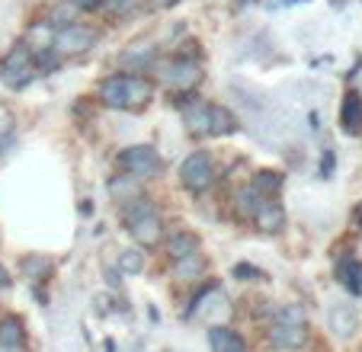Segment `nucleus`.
Wrapping results in <instances>:
<instances>
[{
  "instance_id": "f257e3e1",
  "label": "nucleus",
  "mask_w": 362,
  "mask_h": 352,
  "mask_svg": "<svg viewBox=\"0 0 362 352\" xmlns=\"http://www.w3.org/2000/svg\"><path fill=\"white\" fill-rule=\"evenodd\" d=\"M154 96V83L144 74H112L100 81V102L110 109H144Z\"/></svg>"
},
{
  "instance_id": "f03ea898",
  "label": "nucleus",
  "mask_w": 362,
  "mask_h": 352,
  "mask_svg": "<svg viewBox=\"0 0 362 352\" xmlns=\"http://www.w3.org/2000/svg\"><path fill=\"white\" fill-rule=\"evenodd\" d=\"M122 221L138 247H158L160 237H164V218H160V211L154 209V202L148 196H138L132 202H125Z\"/></svg>"
},
{
  "instance_id": "7ed1b4c3",
  "label": "nucleus",
  "mask_w": 362,
  "mask_h": 352,
  "mask_svg": "<svg viewBox=\"0 0 362 352\" xmlns=\"http://www.w3.org/2000/svg\"><path fill=\"white\" fill-rule=\"evenodd\" d=\"M269 343L279 352H292L301 349L308 343V320L305 311L298 305H282L273 314V324H269Z\"/></svg>"
},
{
  "instance_id": "20e7f679",
  "label": "nucleus",
  "mask_w": 362,
  "mask_h": 352,
  "mask_svg": "<svg viewBox=\"0 0 362 352\" xmlns=\"http://www.w3.org/2000/svg\"><path fill=\"white\" fill-rule=\"evenodd\" d=\"M154 74H158V81L164 83V87L173 90V96L196 93V87L202 83V68H199V61H192V58H180V54L154 61Z\"/></svg>"
},
{
  "instance_id": "39448f33",
  "label": "nucleus",
  "mask_w": 362,
  "mask_h": 352,
  "mask_svg": "<svg viewBox=\"0 0 362 352\" xmlns=\"http://www.w3.org/2000/svg\"><path fill=\"white\" fill-rule=\"evenodd\" d=\"M33 48L29 42H16L7 54H4V61H0V81L7 83L10 90H26L29 83L35 81V64H33Z\"/></svg>"
},
{
  "instance_id": "423d86ee",
  "label": "nucleus",
  "mask_w": 362,
  "mask_h": 352,
  "mask_svg": "<svg viewBox=\"0 0 362 352\" xmlns=\"http://www.w3.org/2000/svg\"><path fill=\"white\" fill-rule=\"evenodd\" d=\"M116 163L122 173L135 176V180H154L164 170V160H160V154L151 144H129V148L119 151Z\"/></svg>"
},
{
  "instance_id": "0eeeda50",
  "label": "nucleus",
  "mask_w": 362,
  "mask_h": 352,
  "mask_svg": "<svg viewBox=\"0 0 362 352\" xmlns=\"http://www.w3.org/2000/svg\"><path fill=\"white\" fill-rule=\"evenodd\" d=\"M215 176H218V170H215V160L209 151H192V154L180 163V183L189 192H196V196L205 189H212Z\"/></svg>"
},
{
  "instance_id": "6e6552de",
  "label": "nucleus",
  "mask_w": 362,
  "mask_h": 352,
  "mask_svg": "<svg viewBox=\"0 0 362 352\" xmlns=\"http://www.w3.org/2000/svg\"><path fill=\"white\" fill-rule=\"evenodd\" d=\"M177 106L183 109L186 131L192 138H212V102L196 93H183L177 96Z\"/></svg>"
},
{
  "instance_id": "1a4fd4ad",
  "label": "nucleus",
  "mask_w": 362,
  "mask_h": 352,
  "mask_svg": "<svg viewBox=\"0 0 362 352\" xmlns=\"http://www.w3.org/2000/svg\"><path fill=\"white\" fill-rule=\"evenodd\" d=\"M96 29L83 26V23H68V26L55 29L52 35V52L55 54H83L96 45Z\"/></svg>"
},
{
  "instance_id": "9d476101",
  "label": "nucleus",
  "mask_w": 362,
  "mask_h": 352,
  "mask_svg": "<svg viewBox=\"0 0 362 352\" xmlns=\"http://www.w3.org/2000/svg\"><path fill=\"white\" fill-rule=\"evenodd\" d=\"M340 129L343 135H362V93L359 90H346L340 102Z\"/></svg>"
},
{
  "instance_id": "9b49d317",
  "label": "nucleus",
  "mask_w": 362,
  "mask_h": 352,
  "mask_svg": "<svg viewBox=\"0 0 362 352\" xmlns=\"http://www.w3.org/2000/svg\"><path fill=\"white\" fill-rule=\"evenodd\" d=\"M327 324H330V330H334L337 339H349L356 330H359V314H356L353 305L337 301V305L330 307V314H327Z\"/></svg>"
},
{
  "instance_id": "f8f14e48",
  "label": "nucleus",
  "mask_w": 362,
  "mask_h": 352,
  "mask_svg": "<svg viewBox=\"0 0 362 352\" xmlns=\"http://www.w3.org/2000/svg\"><path fill=\"white\" fill-rule=\"evenodd\" d=\"M253 228L260 230V234H279L282 228H286V209H282L279 202H273V199H267V202L257 209V215L250 218Z\"/></svg>"
},
{
  "instance_id": "ddd939ff",
  "label": "nucleus",
  "mask_w": 362,
  "mask_h": 352,
  "mask_svg": "<svg viewBox=\"0 0 362 352\" xmlns=\"http://www.w3.org/2000/svg\"><path fill=\"white\" fill-rule=\"evenodd\" d=\"M337 282L349 291V295H362V259L346 253L337 259Z\"/></svg>"
},
{
  "instance_id": "4468645a",
  "label": "nucleus",
  "mask_w": 362,
  "mask_h": 352,
  "mask_svg": "<svg viewBox=\"0 0 362 352\" xmlns=\"http://www.w3.org/2000/svg\"><path fill=\"white\" fill-rule=\"evenodd\" d=\"M209 346H212V352H247V343L244 336H240L238 330H231V327L225 324H215L209 327Z\"/></svg>"
},
{
  "instance_id": "2eb2a0df",
  "label": "nucleus",
  "mask_w": 362,
  "mask_h": 352,
  "mask_svg": "<svg viewBox=\"0 0 362 352\" xmlns=\"http://www.w3.org/2000/svg\"><path fill=\"white\" fill-rule=\"evenodd\" d=\"M0 346L13 352H23V346H26V327H23V320L16 314L0 317Z\"/></svg>"
},
{
  "instance_id": "dca6fc26",
  "label": "nucleus",
  "mask_w": 362,
  "mask_h": 352,
  "mask_svg": "<svg viewBox=\"0 0 362 352\" xmlns=\"http://www.w3.org/2000/svg\"><path fill=\"white\" fill-rule=\"evenodd\" d=\"M199 237L192 234V230H177V234H170L167 237V257L170 259H183V257H192V253H199Z\"/></svg>"
},
{
  "instance_id": "f3484780",
  "label": "nucleus",
  "mask_w": 362,
  "mask_h": 352,
  "mask_svg": "<svg viewBox=\"0 0 362 352\" xmlns=\"http://www.w3.org/2000/svg\"><path fill=\"white\" fill-rule=\"evenodd\" d=\"M231 202H234V209H238V218H244V221H250V218L257 215V209H260V205L267 202V199H263L260 192H257L250 183H247V186H240V189L234 192V199H231Z\"/></svg>"
},
{
  "instance_id": "a211bd4d",
  "label": "nucleus",
  "mask_w": 362,
  "mask_h": 352,
  "mask_svg": "<svg viewBox=\"0 0 362 352\" xmlns=\"http://www.w3.org/2000/svg\"><path fill=\"white\" fill-rule=\"evenodd\" d=\"M282 183H286V176H282L279 170H257V173H253V180H250V186L260 192L263 199H276V196H279Z\"/></svg>"
},
{
  "instance_id": "6ab92c4d",
  "label": "nucleus",
  "mask_w": 362,
  "mask_h": 352,
  "mask_svg": "<svg viewBox=\"0 0 362 352\" xmlns=\"http://www.w3.org/2000/svg\"><path fill=\"white\" fill-rule=\"evenodd\" d=\"M20 269H23V276H26L29 282H45V278L52 276V269H55V259L39 257V253H29V257H23Z\"/></svg>"
},
{
  "instance_id": "aec40b11",
  "label": "nucleus",
  "mask_w": 362,
  "mask_h": 352,
  "mask_svg": "<svg viewBox=\"0 0 362 352\" xmlns=\"http://www.w3.org/2000/svg\"><path fill=\"white\" fill-rule=\"evenodd\" d=\"M202 276H205V257L202 253L173 259V278H180V282H192V278H202Z\"/></svg>"
},
{
  "instance_id": "412c9836",
  "label": "nucleus",
  "mask_w": 362,
  "mask_h": 352,
  "mask_svg": "<svg viewBox=\"0 0 362 352\" xmlns=\"http://www.w3.org/2000/svg\"><path fill=\"white\" fill-rule=\"evenodd\" d=\"M110 196L116 199L119 205H125V202H132V199H138V196H141V192H138V180H135V176H129V173L112 176V180H110Z\"/></svg>"
},
{
  "instance_id": "4be33fe9",
  "label": "nucleus",
  "mask_w": 362,
  "mask_h": 352,
  "mask_svg": "<svg viewBox=\"0 0 362 352\" xmlns=\"http://www.w3.org/2000/svg\"><path fill=\"white\" fill-rule=\"evenodd\" d=\"M238 129H240L238 115H234L228 106H218V102H212V138L231 135V131H238Z\"/></svg>"
},
{
  "instance_id": "5701e85b",
  "label": "nucleus",
  "mask_w": 362,
  "mask_h": 352,
  "mask_svg": "<svg viewBox=\"0 0 362 352\" xmlns=\"http://www.w3.org/2000/svg\"><path fill=\"white\" fill-rule=\"evenodd\" d=\"M119 269H122L125 276H138V272L144 269V253L141 250H125L122 257H119Z\"/></svg>"
},
{
  "instance_id": "b1692460",
  "label": "nucleus",
  "mask_w": 362,
  "mask_h": 352,
  "mask_svg": "<svg viewBox=\"0 0 362 352\" xmlns=\"http://www.w3.org/2000/svg\"><path fill=\"white\" fill-rule=\"evenodd\" d=\"M334 167H337V154H334L330 148H324V154H321V167H317V170H321L324 180H330V176H334Z\"/></svg>"
},
{
  "instance_id": "393cba45",
  "label": "nucleus",
  "mask_w": 362,
  "mask_h": 352,
  "mask_svg": "<svg viewBox=\"0 0 362 352\" xmlns=\"http://www.w3.org/2000/svg\"><path fill=\"white\" fill-rule=\"evenodd\" d=\"M234 276H247V282L267 278V276H263V269H253V266H247V263H238V266H234Z\"/></svg>"
},
{
  "instance_id": "a878e982",
  "label": "nucleus",
  "mask_w": 362,
  "mask_h": 352,
  "mask_svg": "<svg viewBox=\"0 0 362 352\" xmlns=\"http://www.w3.org/2000/svg\"><path fill=\"white\" fill-rule=\"evenodd\" d=\"M10 131H13V112H10V109L0 102V138L10 135Z\"/></svg>"
},
{
  "instance_id": "bb28decb",
  "label": "nucleus",
  "mask_w": 362,
  "mask_h": 352,
  "mask_svg": "<svg viewBox=\"0 0 362 352\" xmlns=\"http://www.w3.org/2000/svg\"><path fill=\"white\" fill-rule=\"evenodd\" d=\"M180 0H148V7L151 10H170V7H177Z\"/></svg>"
},
{
  "instance_id": "cd10ccee",
  "label": "nucleus",
  "mask_w": 362,
  "mask_h": 352,
  "mask_svg": "<svg viewBox=\"0 0 362 352\" xmlns=\"http://www.w3.org/2000/svg\"><path fill=\"white\" fill-rule=\"evenodd\" d=\"M71 4H74L77 10H93V7H100L103 0H71Z\"/></svg>"
},
{
  "instance_id": "c85d7f7f",
  "label": "nucleus",
  "mask_w": 362,
  "mask_h": 352,
  "mask_svg": "<svg viewBox=\"0 0 362 352\" xmlns=\"http://www.w3.org/2000/svg\"><path fill=\"white\" fill-rule=\"evenodd\" d=\"M10 285H13V278H10V272L0 266V288H10Z\"/></svg>"
},
{
  "instance_id": "c756f323",
  "label": "nucleus",
  "mask_w": 362,
  "mask_h": 352,
  "mask_svg": "<svg viewBox=\"0 0 362 352\" xmlns=\"http://www.w3.org/2000/svg\"><path fill=\"white\" fill-rule=\"evenodd\" d=\"M356 221H359V230H362V205H359V211H356Z\"/></svg>"
}]
</instances>
